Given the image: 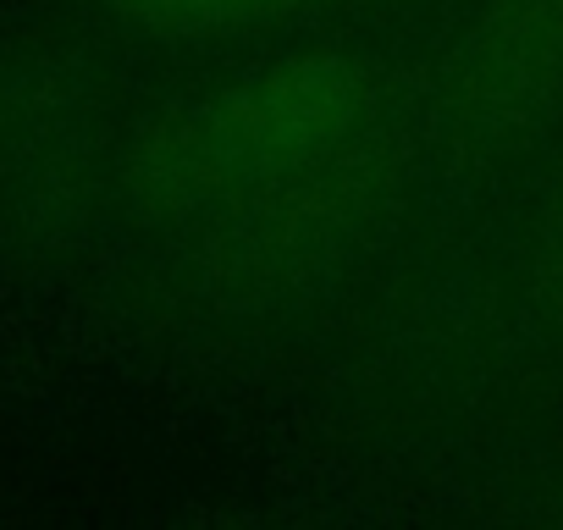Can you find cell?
<instances>
[{
	"label": "cell",
	"instance_id": "3",
	"mask_svg": "<svg viewBox=\"0 0 563 530\" xmlns=\"http://www.w3.org/2000/svg\"><path fill=\"white\" fill-rule=\"evenodd\" d=\"M563 106V0H492L442 78V133L503 155Z\"/></svg>",
	"mask_w": 563,
	"mask_h": 530
},
{
	"label": "cell",
	"instance_id": "4",
	"mask_svg": "<svg viewBox=\"0 0 563 530\" xmlns=\"http://www.w3.org/2000/svg\"><path fill=\"white\" fill-rule=\"evenodd\" d=\"M106 12L144 34L166 40H199V34H238V29H265L282 18H299L321 0H100Z\"/></svg>",
	"mask_w": 563,
	"mask_h": 530
},
{
	"label": "cell",
	"instance_id": "2",
	"mask_svg": "<svg viewBox=\"0 0 563 530\" xmlns=\"http://www.w3.org/2000/svg\"><path fill=\"white\" fill-rule=\"evenodd\" d=\"M404 183V133L382 117L332 155L254 188L249 199L227 205L210 232L205 265L221 294L254 305L305 288L316 272L354 249L360 232L393 205Z\"/></svg>",
	"mask_w": 563,
	"mask_h": 530
},
{
	"label": "cell",
	"instance_id": "1",
	"mask_svg": "<svg viewBox=\"0 0 563 530\" xmlns=\"http://www.w3.org/2000/svg\"><path fill=\"white\" fill-rule=\"evenodd\" d=\"M387 117V78L349 51L265 62L205 100L155 117L128 150V194L144 216H221Z\"/></svg>",
	"mask_w": 563,
	"mask_h": 530
}]
</instances>
